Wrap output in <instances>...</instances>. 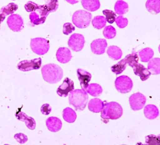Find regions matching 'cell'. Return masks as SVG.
<instances>
[{
    "label": "cell",
    "mask_w": 160,
    "mask_h": 145,
    "mask_svg": "<svg viewBox=\"0 0 160 145\" xmlns=\"http://www.w3.org/2000/svg\"><path fill=\"white\" fill-rule=\"evenodd\" d=\"M101 117L105 121L108 120H117L122 117L123 109L121 106L117 102H106L104 107L101 111Z\"/></svg>",
    "instance_id": "3"
},
{
    "label": "cell",
    "mask_w": 160,
    "mask_h": 145,
    "mask_svg": "<svg viewBox=\"0 0 160 145\" xmlns=\"http://www.w3.org/2000/svg\"><path fill=\"white\" fill-rule=\"evenodd\" d=\"M108 44L105 39H99L94 40L91 44L92 52L96 55H102L105 52Z\"/></svg>",
    "instance_id": "12"
},
{
    "label": "cell",
    "mask_w": 160,
    "mask_h": 145,
    "mask_svg": "<svg viewBox=\"0 0 160 145\" xmlns=\"http://www.w3.org/2000/svg\"><path fill=\"white\" fill-rule=\"evenodd\" d=\"M148 69L152 75H158L160 73V59L154 58L149 61Z\"/></svg>",
    "instance_id": "22"
},
{
    "label": "cell",
    "mask_w": 160,
    "mask_h": 145,
    "mask_svg": "<svg viewBox=\"0 0 160 145\" xmlns=\"http://www.w3.org/2000/svg\"><path fill=\"white\" fill-rule=\"evenodd\" d=\"M103 14L106 16V19L109 24H113L116 20L117 15L115 13L110 10H105L103 11Z\"/></svg>",
    "instance_id": "35"
},
{
    "label": "cell",
    "mask_w": 160,
    "mask_h": 145,
    "mask_svg": "<svg viewBox=\"0 0 160 145\" xmlns=\"http://www.w3.org/2000/svg\"><path fill=\"white\" fill-rule=\"evenodd\" d=\"M77 76L78 80L80 81V86L82 89L86 91L89 82L91 79L92 75L89 72L82 69H78L77 71Z\"/></svg>",
    "instance_id": "14"
},
{
    "label": "cell",
    "mask_w": 160,
    "mask_h": 145,
    "mask_svg": "<svg viewBox=\"0 0 160 145\" xmlns=\"http://www.w3.org/2000/svg\"><path fill=\"white\" fill-rule=\"evenodd\" d=\"M74 89L73 81L68 78H66L63 83L57 89V93L61 97H67L69 92Z\"/></svg>",
    "instance_id": "11"
},
{
    "label": "cell",
    "mask_w": 160,
    "mask_h": 145,
    "mask_svg": "<svg viewBox=\"0 0 160 145\" xmlns=\"http://www.w3.org/2000/svg\"><path fill=\"white\" fill-rule=\"evenodd\" d=\"M106 102V101L102 102L98 98L92 99L89 102L88 105L89 110L93 113H99L102 110Z\"/></svg>",
    "instance_id": "18"
},
{
    "label": "cell",
    "mask_w": 160,
    "mask_h": 145,
    "mask_svg": "<svg viewBox=\"0 0 160 145\" xmlns=\"http://www.w3.org/2000/svg\"><path fill=\"white\" fill-rule=\"evenodd\" d=\"M92 18V15L89 12L84 10H78L73 15L72 21L78 28H86L89 26Z\"/></svg>",
    "instance_id": "4"
},
{
    "label": "cell",
    "mask_w": 160,
    "mask_h": 145,
    "mask_svg": "<svg viewBox=\"0 0 160 145\" xmlns=\"http://www.w3.org/2000/svg\"><path fill=\"white\" fill-rule=\"evenodd\" d=\"M144 114L148 119H154L159 116V110L154 105H148L144 108Z\"/></svg>",
    "instance_id": "19"
},
{
    "label": "cell",
    "mask_w": 160,
    "mask_h": 145,
    "mask_svg": "<svg viewBox=\"0 0 160 145\" xmlns=\"http://www.w3.org/2000/svg\"><path fill=\"white\" fill-rule=\"evenodd\" d=\"M81 4L85 10L93 12L100 8L99 0H81Z\"/></svg>",
    "instance_id": "20"
},
{
    "label": "cell",
    "mask_w": 160,
    "mask_h": 145,
    "mask_svg": "<svg viewBox=\"0 0 160 145\" xmlns=\"http://www.w3.org/2000/svg\"><path fill=\"white\" fill-rule=\"evenodd\" d=\"M88 100V95L85 91L76 89L69 94V103L74 107L75 110L82 111L86 108Z\"/></svg>",
    "instance_id": "2"
},
{
    "label": "cell",
    "mask_w": 160,
    "mask_h": 145,
    "mask_svg": "<svg viewBox=\"0 0 160 145\" xmlns=\"http://www.w3.org/2000/svg\"><path fill=\"white\" fill-rule=\"evenodd\" d=\"M18 9V6L15 3H10L7 6H4L0 10V12L3 13L5 15H9L13 14Z\"/></svg>",
    "instance_id": "32"
},
{
    "label": "cell",
    "mask_w": 160,
    "mask_h": 145,
    "mask_svg": "<svg viewBox=\"0 0 160 145\" xmlns=\"http://www.w3.org/2000/svg\"><path fill=\"white\" fill-rule=\"evenodd\" d=\"M52 110V108L50 105L48 104H44L42 106L41 108V111L42 114L45 115H48L50 114Z\"/></svg>",
    "instance_id": "41"
},
{
    "label": "cell",
    "mask_w": 160,
    "mask_h": 145,
    "mask_svg": "<svg viewBox=\"0 0 160 145\" xmlns=\"http://www.w3.org/2000/svg\"><path fill=\"white\" fill-rule=\"evenodd\" d=\"M128 3L123 1V0H118L115 3V12L119 15H123L128 12Z\"/></svg>",
    "instance_id": "25"
},
{
    "label": "cell",
    "mask_w": 160,
    "mask_h": 145,
    "mask_svg": "<svg viewBox=\"0 0 160 145\" xmlns=\"http://www.w3.org/2000/svg\"><path fill=\"white\" fill-rule=\"evenodd\" d=\"M13 1H14V0H13Z\"/></svg>",
    "instance_id": "44"
},
{
    "label": "cell",
    "mask_w": 160,
    "mask_h": 145,
    "mask_svg": "<svg viewBox=\"0 0 160 145\" xmlns=\"http://www.w3.org/2000/svg\"><path fill=\"white\" fill-rule=\"evenodd\" d=\"M138 55L141 62H147L152 58L154 55V52L151 48H147L139 51Z\"/></svg>",
    "instance_id": "27"
},
{
    "label": "cell",
    "mask_w": 160,
    "mask_h": 145,
    "mask_svg": "<svg viewBox=\"0 0 160 145\" xmlns=\"http://www.w3.org/2000/svg\"><path fill=\"white\" fill-rule=\"evenodd\" d=\"M30 47L33 52L42 56L48 52L50 45L49 42L44 38H36L31 40Z\"/></svg>",
    "instance_id": "5"
},
{
    "label": "cell",
    "mask_w": 160,
    "mask_h": 145,
    "mask_svg": "<svg viewBox=\"0 0 160 145\" xmlns=\"http://www.w3.org/2000/svg\"><path fill=\"white\" fill-rule=\"evenodd\" d=\"M106 19L105 18L101 16L95 17L92 21V24L95 28L102 29L106 25Z\"/></svg>",
    "instance_id": "28"
},
{
    "label": "cell",
    "mask_w": 160,
    "mask_h": 145,
    "mask_svg": "<svg viewBox=\"0 0 160 145\" xmlns=\"http://www.w3.org/2000/svg\"><path fill=\"white\" fill-rule=\"evenodd\" d=\"M25 8L27 12H31L38 10L39 9V5L32 2L29 1L25 5Z\"/></svg>",
    "instance_id": "38"
},
{
    "label": "cell",
    "mask_w": 160,
    "mask_h": 145,
    "mask_svg": "<svg viewBox=\"0 0 160 145\" xmlns=\"http://www.w3.org/2000/svg\"><path fill=\"white\" fill-rule=\"evenodd\" d=\"M116 24L120 28H124L128 25V20L127 18L123 17L122 16H120L116 18Z\"/></svg>",
    "instance_id": "37"
},
{
    "label": "cell",
    "mask_w": 160,
    "mask_h": 145,
    "mask_svg": "<svg viewBox=\"0 0 160 145\" xmlns=\"http://www.w3.org/2000/svg\"><path fill=\"white\" fill-rule=\"evenodd\" d=\"M108 56L113 60H118L122 57V52L118 47L116 46H110L108 47L107 51Z\"/></svg>",
    "instance_id": "23"
},
{
    "label": "cell",
    "mask_w": 160,
    "mask_h": 145,
    "mask_svg": "<svg viewBox=\"0 0 160 145\" xmlns=\"http://www.w3.org/2000/svg\"><path fill=\"white\" fill-rule=\"evenodd\" d=\"M14 138L18 143L21 144H25L28 141L27 136L22 133L16 134L14 135Z\"/></svg>",
    "instance_id": "40"
},
{
    "label": "cell",
    "mask_w": 160,
    "mask_h": 145,
    "mask_svg": "<svg viewBox=\"0 0 160 145\" xmlns=\"http://www.w3.org/2000/svg\"><path fill=\"white\" fill-rule=\"evenodd\" d=\"M133 69L134 73L137 76L140 77L142 81H145L148 79L151 73L147 68H145L142 64L137 63L132 67Z\"/></svg>",
    "instance_id": "17"
},
{
    "label": "cell",
    "mask_w": 160,
    "mask_h": 145,
    "mask_svg": "<svg viewBox=\"0 0 160 145\" xmlns=\"http://www.w3.org/2000/svg\"><path fill=\"white\" fill-rule=\"evenodd\" d=\"M66 1L68 3L71 4H76V3H78L79 2V0H66Z\"/></svg>",
    "instance_id": "43"
},
{
    "label": "cell",
    "mask_w": 160,
    "mask_h": 145,
    "mask_svg": "<svg viewBox=\"0 0 160 145\" xmlns=\"http://www.w3.org/2000/svg\"><path fill=\"white\" fill-rule=\"evenodd\" d=\"M29 18L31 23L33 26L43 24L46 19V18L40 17V16L35 12H32L30 14Z\"/></svg>",
    "instance_id": "31"
},
{
    "label": "cell",
    "mask_w": 160,
    "mask_h": 145,
    "mask_svg": "<svg viewBox=\"0 0 160 145\" xmlns=\"http://www.w3.org/2000/svg\"><path fill=\"white\" fill-rule=\"evenodd\" d=\"M7 23L11 30L15 32H19L24 28V21L19 15H11L7 19Z\"/></svg>",
    "instance_id": "10"
},
{
    "label": "cell",
    "mask_w": 160,
    "mask_h": 145,
    "mask_svg": "<svg viewBox=\"0 0 160 145\" xmlns=\"http://www.w3.org/2000/svg\"><path fill=\"white\" fill-rule=\"evenodd\" d=\"M42 73L45 81L49 84H56L59 82L63 77V71L59 65L49 63L43 65Z\"/></svg>",
    "instance_id": "1"
},
{
    "label": "cell",
    "mask_w": 160,
    "mask_h": 145,
    "mask_svg": "<svg viewBox=\"0 0 160 145\" xmlns=\"http://www.w3.org/2000/svg\"><path fill=\"white\" fill-rule=\"evenodd\" d=\"M127 64H126L124 59L119 62L117 64L113 65L111 67V71L115 73L116 75L122 73L126 69Z\"/></svg>",
    "instance_id": "30"
},
{
    "label": "cell",
    "mask_w": 160,
    "mask_h": 145,
    "mask_svg": "<svg viewBox=\"0 0 160 145\" xmlns=\"http://www.w3.org/2000/svg\"><path fill=\"white\" fill-rule=\"evenodd\" d=\"M124 59L127 65H129L131 67H132L134 65L138 63L139 58L137 52H136L134 50H133L132 54L126 56Z\"/></svg>",
    "instance_id": "29"
},
{
    "label": "cell",
    "mask_w": 160,
    "mask_h": 145,
    "mask_svg": "<svg viewBox=\"0 0 160 145\" xmlns=\"http://www.w3.org/2000/svg\"><path fill=\"white\" fill-rule=\"evenodd\" d=\"M146 7L151 13L157 14L160 12V0H147Z\"/></svg>",
    "instance_id": "21"
},
{
    "label": "cell",
    "mask_w": 160,
    "mask_h": 145,
    "mask_svg": "<svg viewBox=\"0 0 160 145\" xmlns=\"http://www.w3.org/2000/svg\"><path fill=\"white\" fill-rule=\"evenodd\" d=\"M6 16L3 13L0 12V26H1V23L4 21Z\"/></svg>",
    "instance_id": "42"
},
{
    "label": "cell",
    "mask_w": 160,
    "mask_h": 145,
    "mask_svg": "<svg viewBox=\"0 0 160 145\" xmlns=\"http://www.w3.org/2000/svg\"><path fill=\"white\" fill-rule=\"evenodd\" d=\"M15 116L18 120L25 122L26 126L30 130H33L35 129L36 121L32 117H29L26 113L20 110H18L16 113Z\"/></svg>",
    "instance_id": "13"
},
{
    "label": "cell",
    "mask_w": 160,
    "mask_h": 145,
    "mask_svg": "<svg viewBox=\"0 0 160 145\" xmlns=\"http://www.w3.org/2000/svg\"><path fill=\"white\" fill-rule=\"evenodd\" d=\"M57 60L61 63H66L69 62L72 58L71 51L69 48L65 47L59 48L56 54Z\"/></svg>",
    "instance_id": "15"
},
{
    "label": "cell",
    "mask_w": 160,
    "mask_h": 145,
    "mask_svg": "<svg viewBox=\"0 0 160 145\" xmlns=\"http://www.w3.org/2000/svg\"><path fill=\"white\" fill-rule=\"evenodd\" d=\"M102 88L100 85L96 83L89 84L86 89V92L93 97L100 96L102 92Z\"/></svg>",
    "instance_id": "24"
},
{
    "label": "cell",
    "mask_w": 160,
    "mask_h": 145,
    "mask_svg": "<svg viewBox=\"0 0 160 145\" xmlns=\"http://www.w3.org/2000/svg\"><path fill=\"white\" fill-rule=\"evenodd\" d=\"M160 135L155 136L150 135L146 137V143L147 145H159L160 144Z\"/></svg>",
    "instance_id": "36"
},
{
    "label": "cell",
    "mask_w": 160,
    "mask_h": 145,
    "mask_svg": "<svg viewBox=\"0 0 160 145\" xmlns=\"http://www.w3.org/2000/svg\"><path fill=\"white\" fill-rule=\"evenodd\" d=\"M45 1L46 7L49 13L54 12L58 10V0H44Z\"/></svg>",
    "instance_id": "33"
},
{
    "label": "cell",
    "mask_w": 160,
    "mask_h": 145,
    "mask_svg": "<svg viewBox=\"0 0 160 145\" xmlns=\"http://www.w3.org/2000/svg\"><path fill=\"white\" fill-rule=\"evenodd\" d=\"M46 126L49 131L53 132H59L62 127V122L59 118L51 117L47 119Z\"/></svg>",
    "instance_id": "16"
},
{
    "label": "cell",
    "mask_w": 160,
    "mask_h": 145,
    "mask_svg": "<svg viewBox=\"0 0 160 145\" xmlns=\"http://www.w3.org/2000/svg\"><path fill=\"white\" fill-rule=\"evenodd\" d=\"M62 117L65 121L69 123H72L76 119L77 114L73 109L68 107L63 109Z\"/></svg>",
    "instance_id": "26"
},
{
    "label": "cell",
    "mask_w": 160,
    "mask_h": 145,
    "mask_svg": "<svg viewBox=\"0 0 160 145\" xmlns=\"http://www.w3.org/2000/svg\"><path fill=\"white\" fill-rule=\"evenodd\" d=\"M75 30V28L70 23H66L63 27V33L65 35H69Z\"/></svg>",
    "instance_id": "39"
},
{
    "label": "cell",
    "mask_w": 160,
    "mask_h": 145,
    "mask_svg": "<svg viewBox=\"0 0 160 145\" xmlns=\"http://www.w3.org/2000/svg\"><path fill=\"white\" fill-rule=\"evenodd\" d=\"M115 85L116 88L119 92L126 93L132 90L133 82L129 77L122 75L117 78L115 82Z\"/></svg>",
    "instance_id": "6"
},
{
    "label": "cell",
    "mask_w": 160,
    "mask_h": 145,
    "mask_svg": "<svg viewBox=\"0 0 160 145\" xmlns=\"http://www.w3.org/2000/svg\"><path fill=\"white\" fill-rule=\"evenodd\" d=\"M42 64L41 58L34 59L31 60H24L19 62L17 68L22 72H29L33 70H38L41 68Z\"/></svg>",
    "instance_id": "7"
},
{
    "label": "cell",
    "mask_w": 160,
    "mask_h": 145,
    "mask_svg": "<svg viewBox=\"0 0 160 145\" xmlns=\"http://www.w3.org/2000/svg\"><path fill=\"white\" fill-rule=\"evenodd\" d=\"M85 42V39L82 34L74 33L71 35L68 44L73 51L78 52L83 49Z\"/></svg>",
    "instance_id": "9"
},
{
    "label": "cell",
    "mask_w": 160,
    "mask_h": 145,
    "mask_svg": "<svg viewBox=\"0 0 160 145\" xmlns=\"http://www.w3.org/2000/svg\"><path fill=\"white\" fill-rule=\"evenodd\" d=\"M146 102V97L139 92L134 93L129 97L130 106L134 111H137L143 108Z\"/></svg>",
    "instance_id": "8"
},
{
    "label": "cell",
    "mask_w": 160,
    "mask_h": 145,
    "mask_svg": "<svg viewBox=\"0 0 160 145\" xmlns=\"http://www.w3.org/2000/svg\"><path fill=\"white\" fill-rule=\"evenodd\" d=\"M117 32L114 27L111 26L106 27L103 31V34L106 38L108 39H111L115 38Z\"/></svg>",
    "instance_id": "34"
}]
</instances>
